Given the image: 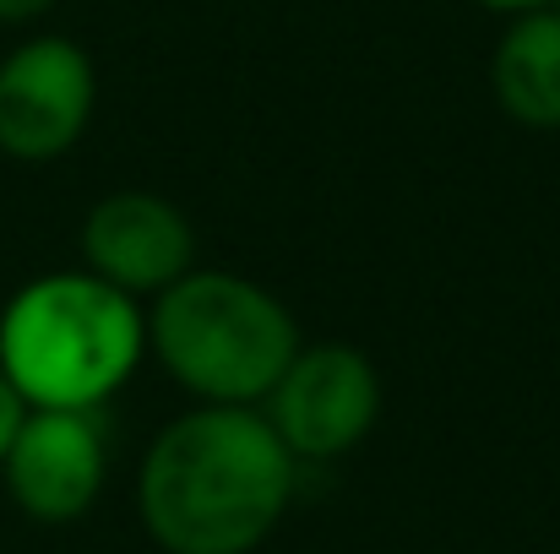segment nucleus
Instances as JSON below:
<instances>
[{"instance_id": "11", "label": "nucleus", "mask_w": 560, "mask_h": 554, "mask_svg": "<svg viewBox=\"0 0 560 554\" xmlns=\"http://www.w3.org/2000/svg\"><path fill=\"white\" fill-rule=\"evenodd\" d=\"M479 5H490V11H506V16H523V11H545L550 0H479Z\"/></svg>"}, {"instance_id": "7", "label": "nucleus", "mask_w": 560, "mask_h": 554, "mask_svg": "<svg viewBox=\"0 0 560 554\" xmlns=\"http://www.w3.org/2000/svg\"><path fill=\"white\" fill-rule=\"evenodd\" d=\"M82 267L137 305L159 299L196 267V228L159 190H115L82 217Z\"/></svg>"}, {"instance_id": "3", "label": "nucleus", "mask_w": 560, "mask_h": 554, "mask_svg": "<svg viewBox=\"0 0 560 554\" xmlns=\"http://www.w3.org/2000/svg\"><path fill=\"white\" fill-rule=\"evenodd\" d=\"M300 343L294 310L223 267H190L148 310V354L201 408H261Z\"/></svg>"}, {"instance_id": "2", "label": "nucleus", "mask_w": 560, "mask_h": 554, "mask_svg": "<svg viewBox=\"0 0 560 554\" xmlns=\"http://www.w3.org/2000/svg\"><path fill=\"white\" fill-rule=\"evenodd\" d=\"M148 359V310L93 278L44 272L0 310V375L27 408H109Z\"/></svg>"}, {"instance_id": "1", "label": "nucleus", "mask_w": 560, "mask_h": 554, "mask_svg": "<svg viewBox=\"0 0 560 554\" xmlns=\"http://www.w3.org/2000/svg\"><path fill=\"white\" fill-rule=\"evenodd\" d=\"M300 462L261 408H190L148 446L137 511L164 554H256L294 506Z\"/></svg>"}, {"instance_id": "8", "label": "nucleus", "mask_w": 560, "mask_h": 554, "mask_svg": "<svg viewBox=\"0 0 560 554\" xmlns=\"http://www.w3.org/2000/svg\"><path fill=\"white\" fill-rule=\"evenodd\" d=\"M490 93L506 120L528 131H560V16L523 11L506 22L490 55Z\"/></svg>"}, {"instance_id": "6", "label": "nucleus", "mask_w": 560, "mask_h": 554, "mask_svg": "<svg viewBox=\"0 0 560 554\" xmlns=\"http://www.w3.org/2000/svg\"><path fill=\"white\" fill-rule=\"evenodd\" d=\"M0 479L16 511L44 528H66L88 517L109 479L104 408H27L0 462Z\"/></svg>"}, {"instance_id": "5", "label": "nucleus", "mask_w": 560, "mask_h": 554, "mask_svg": "<svg viewBox=\"0 0 560 554\" xmlns=\"http://www.w3.org/2000/svg\"><path fill=\"white\" fill-rule=\"evenodd\" d=\"M98 104V76L82 44L60 33H38L0 60V153L11 164H55L66 158Z\"/></svg>"}, {"instance_id": "10", "label": "nucleus", "mask_w": 560, "mask_h": 554, "mask_svg": "<svg viewBox=\"0 0 560 554\" xmlns=\"http://www.w3.org/2000/svg\"><path fill=\"white\" fill-rule=\"evenodd\" d=\"M55 0H0V27H22V22H38Z\"/></svg>"}, {"instance_id": "4", "label": "nucleus", "mask_w": 560, "mask_h": 554, "mask_svg": "<svg viewBox=\"0 0 560 554\" xmlns=\"http://www.w3.org/2000/svg\"><path fill=\"white\" fill-rule=\"evenodd\" d=\"M261 419L294 462H338L381 419V369L349 343H300L294 365L261 397Z\"/></svg>"}, {"instance_id": "9", "label": "nucleus", "mask_w": 560, "mask_h": 554, "mask_svg": "<svg viewBox=\"0 0 560 554\" xmlns=\"http://www.w3.org/2000/svg\"><path fill=\"white\" fill-rule=\"evenodd\" d=\"M22 419H27V402H22V397H16V386L0 375V462H5V451H11V440H16Z\"/></svg>"}, {"instance_id": "12", "label": "nucleus", "mask_w": 560, "mask_h": 554, "mask_svg": "<svg viewBox=\"0 0 560 554\" xmlns=\"http://www.w3.org/2000/svg\"><path fill=\"white\" fill-rule=\"evenodd\" d=\"M545 11H556V16H560V0H550V5H545Z\"/></svg>"}]
</instances>
